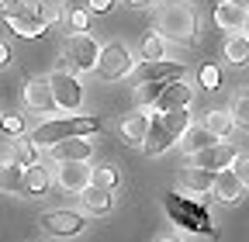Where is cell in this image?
Segmentation results:
<instances>
[{"label": "cell", "mask_w": 249, "mask_h": 242, "mask_svg": "<svg viewBox=\"0 0 249 242\" xmlns=\"http://www.w3.org/2000/svg\"><path fill=\"white\" fill-rule=\"evenodd\" d=\"M187 125H191V114H187V107H170V111H160L156 118H149V132H145V138H142L145 156L166 153V149L183 135Z\"/></svg>", "instance_id": "6da1fadb"}, {"label": "cell", "mask_w": 249, "mask_h": 242, "mask_svg": "<svg viewBox=\"0 0 249 242\" xmlns=\"http://www.w3.org/2000/svg\"><path fill=\"white\" fill-rule=\"evenodd\" d=\"M156 28H160L163 38L180 42V45H191L197 38V17H194L187 0H170V4H163L160 17H156Z\"/></svg>", "instance_id": "7a4b0ae2"}, {"label": "cell", "mask_w": 249, "mask_h": 242, "mask_svg": "<svg viewBox=\"0 0 249 242\" xmlns=\"http://www.w3.org/2000/svg\"><path fill=\"white\" fill-rule=\"evenodd\" d=\"M163 207H166V215L180 225V228H187V232H197V235H218L214 232V225H211V211L204 207V204H197V201H191V197H180L177 190H166L163 194Z\"/></svg>", "instance_id": "3957f363"}, {"label": "cell", "mask_w": 249, "mask_h": 242, "mask_svg": "<svg viewBox=\"0 0 249 242\" xmlns=\"http://www.w3.org/2000/svg\"><path fill=\"white\" fill-rule=\"evenodd\" d=\"M101 132V118H55V121H42V125L31 132L28 138L35 145H55L62 138L73 135H93Z\"/></svg>", "instance_id": "277c9868"}, {"label": "cell", "mask_w": 249, "mask_h": 242, "mask_svg": "<svg viewBox=\"0 0 249 242\" xmlns=\"http://www.w3.org/2000/svg\"><path fill=\"white\" fill-rule=\"evenodd\" d=\"M132 66H135V63H132V52L124 49L121 42L104 45L101 55H97V73H101L104 80H121V76H128Z\"/></svg>", "instance_id": "5b68a950"}, {"label": "cell", "mask_w": 249, "mask_h": 242, "mask_svg": "<svg viewBox=\"0 0 249 242\" xmlns=\"http://www.w3.org/2000/svg\"><path fill=\"white\" fill-rule=\"evenodd\" d=\"M97 55H101V49H97V42H93L90 35H73L70 42H66V59H70V66L76 69V73H87V69H97Z\"/></svg>", "instance_id": "8992f818"}, {"label": "cell", "mask_w": 249, "mask_h": 242, "mask_svg": "<svg viewBox=\"0 0 249 242\" xmlns=\"http://www.w3.org/2000/svg\"><path fill=\"white\" fill-rule=\"evenodd\" d=\"M49 86H52V97H55V104H59L62 111H76V107H80L83 90H80V80H76L73 73H66V69L52 73V76H49Z\"/></svg>", "instance_id": "52a82bcc"}, {"label": "cell", "mask_w": 249, "mask_h": 242, "mask_svg": "<svg viewBox=\"0 0 249 242\" xmlns=\"http://www.w3.org/2000/svg\"><path fill=\"white\" fill-rule=\"evenodd\" d=\"M38 225H42L49 235L70 239V235H80V232H83V215H76V211H49V215H42Z\"/></svg>", "instance_id": "ba28073f"}, {"label": "cell", "mask_w": 249, "mask_h": 242, "mask_svg": "<svg viewBox=\"0 0 249 242\" xmlns=\"http://www.w3.org/2000/svg\"><path fill=\"white\" fill-rule=\"evenodd\" d=\"M4 17L11 24V32H18L21 38H38V35H45V28H49L31 7H18L14 14H4Z\"/></svg>", "instance_id": "9c48e42d"}, {"label": "cell", "mask_w": 249, "mask_h": 242, "mask_svg": "<svg viewBox=\"0 0 249 242\" xmlns=\"http://www.w3.org/2000/svg\"><path fill=\"white\" fill-rule=\"evenodd\" d=\"M235 156H239L235 145H229V142H211L208 149L194 153V166H204V170H225Z\"/></svg>", "instance_id": "30bf717a"}, {"label": "cell", "mask_w": 249, "mask_h": 242, "mask_svg": "<svg viewBox=\"0 0 249 242\" xmlns=\"http://www.w3.org/2000/svg\"><path fill=\"white\" fill-rule=\"evenodd\" d=\"M183 63H160V59H145V63L139 66V83H145V80H160V83H166V80H180L183 76Z\"/></svg>", "instance_id": "8fae6325"}, {"label": "cell", "mask_w": 249, "mask_h": 242, "mask_svg": "<svg viewBox=\"0 0 249 242\" xmlns=\"http://www.w3.org/2000/svg\"><path fill=\"white\" fill-rule=\"evenodd\" d=\"M93 153V145L87 142V135H73V138H62L52 145V156L59 163H73V159H90Z\"/></svg>", "instance_id": "7c38bea8"}, {"label": "cell", "mask_w": 249, "mask_h": 242, "mask_svg": "<svg viewBox=\"0 0 249 242\" xmlns=\"http://www.w3.org/2000/svg\"><path fill=\"white\" fill-rule=\"evenodd\" d=\"M191 104V86H187L183 80H166L163 94L156 97V111H170V107H187Z\"/></svg>", "instance_id": "4fadbf2b"}, {"label": "cell", "mask_w": 249, "mask_h": 242, "mask_svg": "<svg viewBox=\"0 0 249 242\" xmlns=\"http://www.w3.org/2000/svg\"><path fill=\"white\" fill-rule=\"evenodd\" d=\"M87 184H90V166H87V159L62 163V170H59V187H62V190H83Z\"/></svg>", "instance_id": "5bb4252c"}, {"label": "cell", "mask_w": 249, "mask_h": 242, "mask_svg": "<svg viewBox=\"0 0 249 242\" xmlns=\"http://www.w3.org/2000/svg\"><path fill=\"white\" fill-rule=\"evenodd\" d=\"M24 101H28V107H35V111H42V114H49V111L59 107L55 97H52L49 80H31V83L24 86Z\"/></svg>", "instance_id": "9a60e30c"}, {"label": "cell", "mask_w": 249, "mask_h": 242, "mask_svg": "<svg viewBox=\"0 0 249 242\" xmlns=\"http://www.w3.org/2000/svg\"><path fill=\"white\" fill-rule=\"evenodd\" d=\"M211 190H214V197H218V201H225V204H235V201L242 197V184H239V176H235L229 166L214 173Z\"/></svg>", "instance_id": "2e32d148"}, {"label": "cell", "mask_w": 249, "mask_h": 242, "mask_svg": "<svg viewBox=\"0 0 249 242\" xmlns=\"http://www.w3.org/2000/svg\"><path fill=\"white\" fill-rule=\"evenodd\" d=\"M183 142H180V149L187 156H194V153H201V149H208L211 142H214V135L204 128V125H187L183 128V135H180Z\"/></svg>", "instance_id": "e0dca14e"}, {"label": "cell", "mask_w": 249, "mask_h": 242, "mask_svg": "<svg viewBox=\"0 0 249 242\" xmlns=\"http://www.w3.org/2000/svg\"><path fill=\"white\" fill-rule=\"evenodd\" d=\"M45 190H49V170H45V166H38V163L24 166V184H21V194L42 197Z\"/></svg>", "instance_id": "ac0fdd59"}, {"label": "cell", "mask_w": 249, "mask_h": 242, "mask_svg": "<svg viewBox=\"0 0 249 242\" xmlns=\"http://www.w3.org/2000/svg\"><path fill=\"white\" fill-rule=\"evenodd\" d=\"M214 173H218V170H204V166L183 170V176H180V187L194 190V194H208V190H211V184H214Z\"/></svg>", "instance_id": "d6986e66"}, {"label": "cell", "mask_w": 249, "mask_h": 242, "mask_svg": "<svg viewBox=\"0 0 249 242\" xmlns=\"http://www.w3.org/2000/svg\"><path fill=\"white\" fill-rule=\"evenodd\" d=\"M242 17H246V11H242L239 4H232V0H222V4L214 7V24L225 28V32H239V28H242Z\"/></svg>", "instance_id": "ffe728a7"}, {"label": "cell", "mask_w": 249, "mask_h": 242, "mask_svg": "<svg viewBox=\"0 0 249 242\" xmlns=\"http://www.w3.org/2000/svg\"><path fill=\"white\" fill-rule=\"evenodd\" d=\"M21 184H24V166L14 159H0V190L21 194Z\"/></svg>", "instance_id": "44dd1931"}, {"label": "cell", "mask_w": 249, "mask_h": 242, "mask_svg": "<svg viewBox=\"0 0 249 242\" xmlns=\"http://www.w3.org/2000/svg\"><path fill=\"white\" fill-rule=\"evenodd\" d=\"M80 194H83V207H87V211H93V215H104V211L111 207V190H107V187L87 184Z\"/></svg>", "instance_id": "7402d4cb"}, {"label": "cell", "mask_w": 249, "mask_h": 242, "mask_svg": "<svg viewBox=\"0 0 249 242\" xmlns=\"http://www.w3.org/2000/svg\"><path fill=\"white\" fill-rule=\"evenodd\" d=\"M11 159L21 163V166H31V163H38V145L31 142V138H21L14 135V145H11Z\"/></svg>", "instance_id": "603a6c76"}, {"label": "cell", "mask_w": 249, "mask_h": 242, "mask_svg": "<svg viewBox=\"0 0 249 242\" xmlns=\"http://www.w3.org/2000/svg\"><path fill=\"white\" fill-rule=\"evenodd\" d=\"M145 132H149V114H132L128 121L121 125V135H124V142H132V145H139L142 138H145Z\"/></svg>", "instance_id": "cb8c5ba5"}, {"label": "cell", "mask_w": 249, "mask_h": 242, "mask_svg": "<svg viewBox=\"0 0 249 242\" xmlns=\"http://www.w3.org/2000/svg\"><path fill=\"white\" fill-rule=\"evenodd\" d=\"M204 128L214 135V138H225V135H232V114L229 111H211L208 118H204Z\"/></svg>", "instance_id": "d4e9b609"}, {"label": "cell", "mask_w": 249, "mask_h": 242, "mask_svg": "<svg viewBox=\"0 0 249 242\" xmlns=\"http://www.w3.org/2000/svg\"><path fill=\"white\" fill-rule=\"evenodd\" d=\"M225 55H229L232 66H246L249 63V38L246 35H232L229 45H225Z\"/></svg>", "instance_id": "484cf974"}, {"label": "cell", "mask_w": 249, "mask_h": 242, "mask_svg": "<svg viewBox=\"0 0 249 242\" xmlns=\"http://www.w3.org/2000/svg\"><path fill=\"white\" fill-rule=\"evenodd\" d=\"M229 114H232V125L235 128H246L249 132V90H242V94L232 101V111Z\"/></svg>", "instance_id": "4316f807"}, {"label": "cell", "mask_w": 249, "mask_h": 242, "mask_svg": "<svg viewBox=\"0 0 249 242\" xmlns=\"http://www.w3.org/2000/svg\"><path fill=\"white\" fill-rule=\"evenodd\" d=\"M163 86L166 83H160V80H145L142 86H139V94H135V101L142 104V107H149V104H156V97L163 94Z\"/></svg>", "instance_id": "83f0119b"}, {"label": "cell", "mask_w": 249, "mask_h": 242, "mask_svg": "<svg viewBox=\"0 0 249 242\" xmlns=\"http://www.w3.org/2000/svg\"><path fill=\"white\" fill-rule=\"evenodd\" d=\"M90 184L111 190V187L118 184V170H114V166H97V170H90Z\"/></svg>", "instance_id": "f1b7e54d"}, {"label": "cell", "mask_w": 249, "mask_h": 242, "mask_svg": "<svg viewBox=\"0 0 249 242\" xmlns=\"http://www.w3.org/2000/svg\"><path fill=\"white\" fill-rule=\"evenodd\" d=\"M38 4H42V7H38L35 14H38L45 24H52V21L62 17V0H38Z\"/></svg>", "instance_id": "f546056e"}, {"label": "cell", "mask_w": 249, "mask_h": 242, "mask_svg": "<svg viewBox=\"0 0 249 242\" xmlns=\"http://www.w3.org/2000/svg\"><path fill=\"white\" fill-rule=\"evenodd\" d=\"M142 55H145V59H163V38H160V35H145Z\"/></svg>", "instance_id": "4dcf8cb0"}, {"label": "cell", "mask_w": 249, "mask_h": 242, "mask_svg": "<svg viewBox=\"0 0 249 242\" xmlns=\"http://www.w3.org/2000/svg\"><path fill=\"white\" fill-rule=\"evenodd\" d=\"M229 170L239 176V184H242V187L249 184V156H235V159L229 163Z\"/></svg>", "instance_id": "1f68e13d"}, {"label": "cell", "mask_w": 249, "mask_h": 242, "mask_svg": "<svg viewBox=\"0 0 249 242\" xmlns=\"http://www.w3.org/2000/svg\"><path fill=\"white\" fill-rule=\"evenodd\" d=\"M218 83H222V73H218L214 66H204L201 69V86L204 90H218Z\"/></svg>", "instance_id": "d6a6232c"}, {"label": "cell", "mask_w": 249, "mask_h": 242, "mask_svg": "<svg viewBox=\"0 0 249 242\" xmlns=\"http://www.w3.org/2000/svg\"><path fill=\"white\" fill-rule=\"evenodd\" d=\"M0 128H4L7 135H21V128H24V121H21L18 114H7V118H0Z\"/></svg>", "instance_id": "836d02e7"}, {"label": "cell", "mask_w": 249, "mask_h": 242, "mask_svg": "<svg viewBox=\"0 0 249 242\" xmlns=\"http://www.w3.org/2000/svg\"><path fill=\"white\" fill-rule=\"evenodd\" d=\"M70 24L76 28V32H87V24H90V11H70Z\"/></svg>", "instance_id": "e575fe53"}, {"label": "cell", "mask_w": 249, "mask_h": 242, "mask_svg": "<svg viewBox=\"0 0 249 242\" xmlns=\"http://www.w3.org/2000/svg\"><path fill=\"white\" fill-rule=\"evenodd\" d=\"M114 7V0H87V11H93V14H107Z\"/></svg>", "instance_id": "d590c367"}, {"label": "cell", "mask_w": 249, "mask_h": 242, "mask_svg": "<svg viewBox=\"0 0 249 242\" xmlns=\"http://www.w3.org/2000/svg\"><path fill=\"white\" fill-rule=\"evenodd\" d=\"M7 59H11V52H7V45L0 42V66H7Z\"/></svg>", "instance_id": "8d00e7d4"}, {"label": "cell", "mask_w": 249, "mask_h": 242, "mask_svg": "<svg viewBox=\"0 0 249 242\" xmlns=\"http://www.w3.org/2000/svg\"><path fill=\"white\" fill-rule=\"evenodd\" d=\"M128 4H132V7H149L152 0H128Z\"/></svg>", "instance_id": "74e56055"}, {"label": "cell", "mask_w": 249, "mask_h": 242, "mask_svg": "<svg viewBox=\"0 0 249 242\" xmlns=\"http://www.w3.org/2000/svg\"><path fill=\"white\" fill-rule=\"evenodd\" d=\"M242 28H246V32H249V11H246V17H242Z\"/></svg>", "instance_id": "f35d334b"}, {"label": "cell", "mask_w": 249, "mask_h": 242, "mask_svg": "<svg viewBox=\"0 0 249 242\" xmlns=\"http://www.w3.org/2000/svg\"><path fill=\"white\" fill-rule=\"evenodd\" d=\"M160 242H183V239H173V235H170V239H160Z\"/></svg>", "instance_id": "ab89813d"}, {"label": "cell", "mask_w": 249, "mask_h": 242, "mask_svg": "<svg viewBox=\"0 0 249 242\" xmlns=\"http://www.w3.org/2000/svg\"><path fill=\"white\" fill-rule=\"evenodd\" d=\"M0 11H4V0H0Z\"/></svg>", "instance_id": "60d3db41"}]
</instances>
